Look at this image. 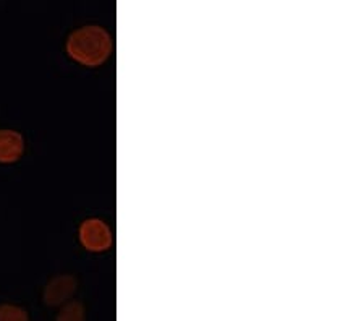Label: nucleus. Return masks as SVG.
I'll return each mask as SVG.
<instances>
[{
  "label": "nucleus",
  "instance_id": "f257e3e1",
  "mask_svg": "<svg viewBox=\"0 0 364 321\" xmlns=\"http://www.w3.org/2000/svg\"><path fill=\"white\" fill-rule=\"evenodd\" d=\"M67 52L81 65L97 67L112 54V38L102 26L78 28L67 39Z\"/></svg>",
  "mask_w": 364,
  "mask_h": 321
},
{
  "label": "nucleus",
  "instance_id": "f03ea898",
  "mask_svg": "<svg viewBox=\"0 0 364 321\" xmlns=\"http://www.w3.org/2000/svg\"><path fill=\"white\" fill-rule=\"evenodd\" d=\"M80 241L90 252H104L112 245V231L102 219H86L80 227Z\"/></svg>",
  "mask_w": 364,
  "mask_h": 321
},
{
  "label": "nucleus",
  "instance_id": "7ed1b4c3",
  "mask_svg": "<svg viewBox=\"0 0 364 321\" xmlns=\"http://www.w3.org/2000/svg\"><path fill=\"white\" fill-rule=\"evenodd\" d=\"M76 284L78 283L72 274H60V276L50 279L44 290V300L47 305H60V303L68 300L76 290Z\"/></svg>",
  "mask_w": 364,
  "mask_h": 321
},
{
  "label": "nucleus",
  "instance_id": "20e7f679",
  "mask_svg": "<svg viewBox=\"0 0 364 321\" xmlns=\"http://www.w3.org/2000/svg\"><path fill=\"white\" fill-rule=\"evenodd\" d=\"M25 151V140L20 132L0 128V162L10 164L18 161Z\"/></svg>",
  "mask_w": 364,
  "mask_h": 321
},
{
  "label": "nucleus",
  "instance_id": "39448f33",
  "mask_svg": "<svg viewBox=\"0 0 364 321\" xmlns=\"http://www.w3.org/2000/svg\"><path fill=\"white\" fill-rule=\"evenodd\" d=\"M57 321H85L83 305L78 302H72L62 308Z\"/></svg>",
  "mask_w": 364,
  "mask_h": 321
},
{
  "label": "nucleus",
  "instance_id": "423d86ee",
  "mask_svg": "<svg viewBox=\"0 0 364 321\" xmlns=\"http://www.w3.org/2000/svg\"><path fill=\"white\" fill-rule=\"evenodd\" d=\"M0 321H28V313L21 307L5 303L0 305Z\"/></svg>",
  "mask_w": 364,
  "mask_h": 321
}]
</instances>
